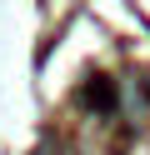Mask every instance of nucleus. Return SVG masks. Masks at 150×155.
<instances>
[{
	"label": "nucleus",
	"mask_w": 150,
	"mask_h": 155,
	"mask_svg": "<svg viewBox=\"0 0 150 155\" xmlns=\"http://www.w3.org/2000/svg\"><path fill=\"white\" fill-rule=\"evenodd\" d=\"M85 100H90V105H110V85H105V80H95V85L85 90Z\"/></svg>",
	"instance_id": "1"
}]
</instances>
